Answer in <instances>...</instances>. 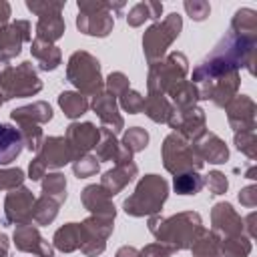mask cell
<instances>
[{"instance_id":"cell-6","label":"cell","mask_w":257,"mask_h":257,"mask_svg":"<svg viewBox=\"0 0 257 257\" xmlns=\"http://www.w3.org/2000/svg\"><path fill=\"white\" fill-rule=\"evenodd\" d=\"M187 72H189L187 56L183 52H169L165 58H161L159 62H153L149 66V76H147L149 94L167 96V92L175 84L185 80Z\"/></svg>"},{"instance_id":"cell-29","label":"cell","mask_w":257,"mask_h":257,"mask_svg":"<svg viewBox=\"0 0 257 257\" xmlns=\"http://www.w3.org/2000/svg\"><path fill=\"white\" fill-rule=\"evenodd\" d=\"M52 243L62 253H72L80 247V223H66L56 229Z\"/></svg>"},{"instance_id":"cell-26","label":"cell","mask_w":257,"mask_h":257,"mask_svg":"<svg viewBox=\"0 0 257 257\" xmlns=\"http://www.w3.org/2000/svg\"><path fill=\"white\" fill-rule=\"evenodd\" d=\"M30 52H32V58L38 62V68H40V70H46V72L58 68V64L62 62L60 48L54 46V44H50V42L38 40V38L32 40Z\"/></svg>"},{"instance_id":"cell-12","label":"cell","mask_w":257,"mask_h":257,"mask_svg":"<svg viewBox=\"0 0 257 257\" xmlns=\"http://www.w3.org/2000/svg\"><path fill=\"white\" fill-rule=\"evenodd\" d=\"M34 195L26 187L12 189L4 199V223L6 225H26L32 223Z\"/></svg>"},{"instance_id":"cell-11","label":"cell","mask_w":257,"mask_h":257,"mask_svg":"<svg viewBox=\"0 0 257 257\" xmlns=\"http://www.w3.org/2000/svg\"><path fill=\"white\" fill-rule=\"evenodd\" d=\"M167 124L171 128H175L177 135H181L185 141H197L205 131H207V122H205V110L199 106H189V108H173Z\"/></svg>"},{"instance_id":"cell-37","label":"cell","mask_w":257,"mask_h":257,"mask_svg":"<svg viewBox=\"0 0 257 257\" xmlns=\"http://www.w3.org/2000/svg\"><path fill=\"white\" fill-rule=\"evenodd\" d=\"M42 195L54 199L56 203L66 201V179L62 173H48L42 179Z\"/></svg>"},{"instance_id":"cell-5","label":"cell","mask_w":257,"mask_h":257,"mask_svg":"<svg viewBox=\"0 0 257 257\" xmlns=\"http://www.w3.org/2000/svg\"><path fill=\"white\" fill-rule=\"evenodd\" d=\"M124 8L122 2H100V0H80L78 2V16L76 28L88 36L104 38L110 34L114 26V12Z\"/></svg>"},{"instance_id":"cell-31","label":"cell","mask_w":257,"mask_h":257,"mask_svg":"<svg viewBox=\"0 0 257 257\" xmlns=\"http://www.w3.org/2000/svg\"><path fill=\"white\" fill-rule=\"evenodd\" d=\"M173 108H189V106H197L199 100V90L191 80H181L179 84H175L169 92Z\"/></svg>"},{"instance_id":"cell-38","label":"cell","mask_w":257,"mask_h":257,"mask_svg":"<svg viewBox=\"0 0 257 257\" xmlns=\"http://www.w3.org/2000/svg\"><path fill=\"white\" fill-rule=\"evenodd\" d=\"M120 145H122V149L128 151L131 155L141 153V151L147 149V145H149V133H147L145 128H141V126H131V128L122 135Z\"/></svg>"},{"instance_id":"cell-2","label":"cell","mask_w":257,"mask_h":257,"mask_svg":"<svg viewBox=\"0 0 257 257\" xmlns=\"http://www.w3.org/2000/svg\"><path fill=\"white\" fill-rule=\"evenodd\" d=\"M169 197V183L159 175H145L137 187L135 193L122 203V209L131 217H145V215H157L165 201Z\"/></svg>"},{"instance_id":"cell-16","label":"cell","mask_w":257,"mask_h":257,"mask_svg":"<svg viewBox=\"0 0 257 257\" xmlns=\"http://www.w3.org/2000/svg\"><path fill=\"white\" fill-rule=\"evenodd\" d=\"M227 120L231 124V128L235 133H241V131H255V110H257V104L251 96L247 94H239L235 96L227 106Z\"/></svg>"},{"instance_id":"cell-18","label":"cell","mask_w":257,"mask_h":257,"mask_svg":"<svg viewBox=\"0 0 257 257\" xmlns=\"http://www.w3.org/2000/svg\"><path fill=\"white\" fill-rule=\"evenodd\" d=\"M90 106H92V110L96 112V116L100 118V122H102L104 128L112 131L114 135L124 128V118H122L120 112H118L116 98H114L112 94H108L106 90L98 92V94L92 98Z\"/></svg>"},{"instance_id":"cell-40","label":"cell","mask_w":257,"mask_h":257,"mask_svg":"<svg viewBox=\"0 0 257 257\" xmlns=\"http://www.w3.org/2000/svg\"><path fill=\"white\" fill-rule=\"evenodd\" d=\"M98 167H100L98 159H96L94 155H90V153L72 161V171H74V175H76L78 179H86V177L96 175V173H98Z\"/></svg>"},{"instance_id":"cell-22","label":"cell","mask_w":257,"mask_h":257,"mask_svg":"<svg viewBox=\"0 0 257 257\" xmlns=\"http://www.w3.org/2000/svg\"><path fill=\"white\" fill-rule=\"evenodd\" d=\"M139 173V167L133 163V161H126V163H118L114 165V169L106 171L100 179V187L110 195L114 197L116 193H120Z\"/></svg>"},{"instance_id":"cell-48","label":"cell","mask_w":257,"mask_h":257,"mask_svg":"<svg viewBox=\"0 0 257 257\" xmlns=\"http://www.w3.org/2000/svg\"><path fill=\"white\" fill-rule=\"evenodd\" d=\"M239 203L243 207H247V209L257 207V187L255 185H249V187L241 189L239 191Z\"/></svg>"},{"instance_id":"cell-3","label":"cell","mask_w":257,"mask_h":257,"mask_svg":"<svg viewBox=\"0 0 257 257\" xmlns=\"http://www.w3.org/2000/svg\"><path fill=\"white\" fill-rule=\"evenodd\" d=\"M0 90L6 100L34 96L42 90V80L38 78L30 60L12 66L10 60L0 56Z\"/></svg>"},{"instance_id":"cell-23","label":"cell","mask_w":257,"mask_h":257,"mask_svg":"<svg viewBox=\"0 0 257 257\" xmlns=\"http://www.w3.org/2000/svg\"><path fill=\"white\" fill-rule=\"evenodd\" d=\"M94 151H96L94 157L98 161H114L116 165L118 163L133 161V155L122 149V145H120V141H116L114 133L108 131V128H104V126H100V139H98Z\"/></svg>"},{"instance_id":"cell-25","label":"cell","mask_w":257,"mask_h":257,"mask_svg":"<svg viewBox=\"0 0 257 257\" xmlns=\"http://www.w3.org/2000/svg\"><path fill=\"white\" fill-rule=\"evenodd\" d=\"M10 116H12V120L16 124H26V122H30V124H44V122H48L52 118V108H50L48 102L36 100L32 104L14 108L10 112Z\"/></svg>"},{"instance_id":"cell-42","label":"cell","mask_w":257,"mask_h":257,"mask_svg":"<svg viewBox=\"0 0 257 257\" xmlns=\"http://www.w3.org/2000/svg\"><path fill=\"white\" fill-rule=\"evenodd\" d=\"M24 171L14 167V169H0V191H12L22 187L24 183Z\"/></svg>"},{"instance_id":"cell-20","label":"cell","mask_w":257,"mask_h":257,"mask_svg":"<svg viewBox=\"0 0 257 257\" xmlns=\"http://www.w3.org/2000/svg\"><path fill=\"white\" fill-rule=\"evenodd\" d=\"M195 153L199 155V159L205 163H213V165H221L229 159V149L225 145V141L221 137H217L215 133L205 131L195 143H193Z\"/></svg>"},{"instance_id":"cell-14","label":"cell","mask_w":257,"mask_h":257,"mask_svg":"<svg viewBox=\"0 0 257 257\" xmlns=\"http://www.w3.org/2000/svg\"><path fill=\"white\" fill-rule=\"evenodd\" d=\"M30 22L14 20L0 28V56L10 60L22 52V44L30 42Z\"/></svg>"},{"instance_id":"cell-17","label":"cell","mask_w":257,"mask_h":257,"mask_svg":"<svg viewBox=\"0 0 257 257\" xmlns=\"http://www.w3.org/2000/svg\"><path fill=\"white\" fill-rule=\"evenodd\" d=\"M211 223H213V233L219 239L235 237L243 233V217L233 209L231 203H217L211 209Z\"/></svg>"},{"instance_id":"cell-10","label":"cell","mask_w":257,"mask_h":257,"mask_svg":"<svg viewBox=\"0 0 257 257\" xmlns=\"http://www.w3.org/2000/svg\"><path fill=\"white\" fill-rule=\"evenodd\" d=\"M114 219L106 217H94L90 215L80 223V251L86 257H96L106 249V239L110 237L114 225Z\"/></svg>"},{"instance_id":"cell-49","label":"cell","mask_w":257,"mask_h":257,"mask_svg":"<svg viewBox=\"0 0 257 257\" xmlns=\"http://www.w3.org/2000/svg\"><path fill=\"white\" fill-rule=\"evenodd\" d=\"M46 167H44V163L38 159V157H34L32 161H30V165H28V179H32V181H40V179H44V175H46Z\"/></svg>"},{"instance_id":"cell-44","label":"cell","mask_w":257,"mask_h":257,"mask_svg":"<svg viewBox=\"0 0 257 257\" xmlns=\"http://www.w3.org/2000/svg\"><path fill=\"white\" fill-rule=\"evenodd\" d=\"M131 86H128V78L122 74V72H110L108 76H106V80H104V90L108 92V94H112L114 98L116 96H120L124 90H128Z\"/></svg>"},{"instance_id":"cell-47","label":"cell","mask_w":257,"mask_h":257,"mask_svg":"<svg viewBox=\"0 0 257 257\" xmlns=\"http://www.w3.org/2000/svg\"><path fill=\"white\" fill-rule=\"evenodd\" d=\"M173 253H175L173 247H169V245L157 241V243H151V245L143 247V249L139 251V257H171Z\"/></svg>"},{"instance_id":"cell-1","label":"cell","mask_w":257,"mask_h":257,"mask_svg":"<svg viewBox=\"0 0 257 257\" xmlns=\"http://www.w3.org/2000/svg\"><path fill=\"white\" fill-rule=\"evenodd\" d=\"M147 225L159 243H165V245L173 247L175 251H183V249L191 247L195 235L203 227V221H201L199 213L183 211V213H177L167 219L161 217L159 213L151 215Z\"/></svg>"},{"instance_id":"cell-53","label":"cell","mask_w":257,"mask_h":257,"mask_svg":"<svg viewBox=\"0 0 257 257\" xmlns=\"http://www.w3.org/2000/svg\"><path fill=\"white\" fill-rule=\"evenodd\" d=\"M6 102V98H4V94H2V90H0V106Z\"/></svg>"},{"instance_id":"cell-33","label":"cell","mask_w":257,"mask_h":257,"mask_svg":"<svg viewBox=\"0 0 257 257\" xmlns=\"http://www.w3.org/2000/svg\"><path fill=\"white\" fill-rule=\"evenodd\" d=\"M145 114L153 120V122H167L171 112H173V104L167 96L163 94H147L145 96V106H143Z\"/></svg>"},{"instance_id":"cell-50","label":"cell","mask_w":257,"mask_h":257,"mask_svg":"<svg viewBox=\"0 0 257 257\" xmlns=\"http://www.w3.org/2000/svg\"><path fill=\"white\" fill-rule=\"evenodd\" d=\"M10 4L6 2V0H0V28L2 26H6L8 24V20H10Z\"/></svg>"},{"instance_id":"cell-4","label":"cell","mask_w":257,"mask_h":257,"mask_svg":"<svg viewBox=\"0 0 257 257\" xmlns=\"http://www.w3.org/2000/svg\"><path fill=\"white\" fill-rule=\"evenodd\" d=\"M66 78L82 96H96L104 90V80L100 74V62L86 50H76L70 54L66 64Z\"/></svg>"},{"instance_id":"cell-45","label":"cell","mask_w":257,"mask_h":257,"mask_svg":"<svg viewBox=\"0 0 257 257\" xmlns=\"http://www.w3.org/2000/svg\"><path fill=\"white\" fill-rule=\"evenodd\" d=\"M203 185H207L211 195H223L229 187V181L221 171H211L207 177H203Z\"/></svg>"},{"instance_id":"cell-43","label":"cell","mask_w":257,"mask_h":257,"mask_svg":"<svg viewBox=\"0 0 257 257\" xmlns=\"http://www.w3.org/2000/svg\"><path fill=\"white\" fill-rule=\"evenodd\" d=\"M120 108L126 110L128 114H137V112H143V106H145V96L133 88L124 90L120 96Z\"/></svg>"},{"instance_id":"cell-34","label":"cell","mask_w":257,"mask_h":257,"mask_svg":"<svg viewBox=\"0 0 257 257\" xmlns=\"http://www.w3.org/2000/svg\"><path fill=\"white\" fill-rule=\"evenodd\" d=\"M58 207H60V203H56L54 199H50L46 195H40L32 207V221L36 225H50L58 215Z\"/></svg>"},{"instance_id":"cell-52","label":"cell","mask_w":257,"mask_h":257,"mask_svg":"<svg viewBox=\"0 0 257 257\" xmlns=\"http://www.w3.org/2000/svg\"><path fill=\"white\" fill-rule=\"evenodd\" d=\"M8 247H10L8 237L4 233H0V257H6L8 255Z\"/></svg>"},{"instance_id":"cell-13","label":"cell","mask_w":257,"mask_h":257,"mask_svg":"<svg viewBox=\"0 0 257 257\" xmlns=\"http://www.w3.org/2000/svg\"><path fill=\"white\" fill-rule=\"evenodd\" d=\"M98 139H100V126H94L92 122H70L64 135V141L72 153V161L88 155L96 147Z\"/></svg>"},{"instance_id":"cell-27","label":"cell","mask_w":257,"mask_h":257,"mask_svg":"<svg viewBox=\"0 0 257 257\" xmlns=\"http://www.w3.org/2000/svg\"><path fill=\"white\" fill-rule=\"evenodd\" d=\"M231 34L257 40V12L253 8H239L231 20Z\"/></svg>"},{"instance_id":"cell-19","label":"cell","mask_w":257,"mask_h":257,"mask_svg":"<svg viewBox=\"0 0 257 257\" xmlns=\"http://www.w3.org/2000/svg\"><path fill=\"white\" fill-rule=\"evenodd\" d=\"M36 157L44 163L46 169H60L68 163H72V153L64 141V137H48L42 141L40 151Z\"/></svg>"},{"instance_id":"cell-24","label":"cell","mask_w":257,"mask_h":257,"mask_svg":"<svg viewBox=\"0 0 257 257\" xmlns=\"http://www.w3.org/2000/svg\"><path fill=\"white\" fill-rule=\"evenodd\" d=\"M22 149H24V143H22L20 131L12 124L0 122V167H6L12 161H16Z\"/></svg>"},{"instance_id":"cell-32","label":"cell","mask_w":257,"mask_h":257,"mask_svg":"<svg viewBox=\"0 0 257 257\" xmlns=\"http://www.w3.org/2000/svg\"><path fill=\"white\" fill-rule=\"evenodd\" d=\"M58 106L62 108V112L68 116V118H80L88 108H90V102L86 96H82L80 92H74V90H64L58 94Z\"/></svg>"},{"instance_id":"cell-51","label":"cell","mask_w":257,"mask_h":257,"mask_svg":"<svg viewBox=\"0 0 257 257\" xmlns=\"http://www.w3.org/2000/svg\"><path fill=\"white\" fill-rule=\"evenodd\" d=\"M116 257H139V249L131 247V245H122L118 251H116Z\"/></svg>"},{"instance_id":"cell-28","label":"cell","mask_w":257,"mask_h":257,"mask_svg":"<svg viewBox=\"0 0 257 257\" xmlns=\"http://www.w3.org/2000/svg\"><path fill=\"white\" fill-rule=\"evenodd\" d=\"M189 249L193 257H221V239L213 231L201 227Z\"/></svg>"},{"instance_id":"cell-46","label":"cell","mask_w":257,"mask_h":257,"mask_svg":"<svg viewBox=\"0 0 257 257\" xmlns=\"http://www.w3.org/2000/svg\"><path fill=\"white\" fill-rule=\"evenodd\" d=\"M183 6H185V10H187V14H189L193 20H197V22L205 20V18L209 16V12H211L209 2H205V0H185Z\"/></svg>"},{"instance_id":"cell-8","label":"cell","mask_w":257,"mask_h":257,"mask_svg":"<svg viewBox=\"0 0 257 257\" xmlns=\"http://www.w3.org/2000/svg\"><path fill=\"white\" fill-rule=\"evenodd\" d=\"M161 155H163L165 169L173 175L187 173V171H199L203 167V161L195 153L193 145L177 133H171V135L165 137Z\"/></svg>"},{"instance_id":"cell-21","label":"cell","mask_w":257,"mask_h":257,"mask_svg":"<svg viewBox=\"0 0 257 257\" xmlns=\"http://www.w3.org/2000/svg\"><path fill=\"white\" fill-rule=\"evenodd\" d=\"M112 197L100 187V185H88L84 187V191L80 193V201L84 205V209H88L94 217H106V219H114L116 209L110 201Z\"/></svg>"},{"instance_id":"cell-36","label":"cell","mask_w":257,"mask_h":257,"mask_svg":"<svg viewBox=\"0 0 257 257\" xmlns=\"http://www.w3.org/2000/svg\"><path fill=\"white\" fill-rule=\"evenodd\" d=\"M173 189L179 195H197L203 189V177L199 175V171L179 173L173 179Z\"/></svg>"},{"instance_id":"cell-9","label":"cell","mask_w":257,"mask_h":257,"mask_svg":"<svg viewBox=\"0 0 257 257\" xmlns=\"http://www.w3.org/2000/svg\"><path fill=\"white\" fill-rule=\"evenodd\" d=\"M66 2H52V0H28L26 8L38 16L36 24V38L54 44L58 38L64 34V18H62V8Z\"/></svg>"},{"instance_id":"cell-39","label":"cell","mask_w":257,"mask_h":257,"mask_svg":"<svg viewBox=\"0 0 257 257\" xmlns=\"http://www.w3.org/2000/svg\"><path fill=\"white\" fill-rule=\"evenodd\" d=\"M18 131H20V135H22L24 147H26L28 151H32V153H38L40 147H42V141H44L42 128H40L38 124L26 122V124H18Z\"/></svg>"},{"instance_id":"cell-7","label":"cell","mask_w":257,"mask_h":257,"mask_svg":"<svg viewBox=\"0 0 257 257\" xmlns=\"http://www.w3.org/2000/svg\"><path fill=\"white\" fill-rule=\"evenodd\" d=\"M181 28H183V18L177 12H171L169 16H165L163 20H159L147 28V32L143 36V52H145V58L149 60V64L165 58L167 48L181 34Z\"/></svg>"},{"instance_id":"cell-41","label":"cell","mask_w":257,"mask_h":257,"mask_svg":"<svg viewBox=\"0 0 257 257\" xmlns=\"http://www.w3.org/2000/svg\"><path fill=\"white\" fill-rule=\"evenodd\" d=\"M235 147L237 151H241L243 155H247L251 161L257 159V137H255V131H241V133H235Z\"/></svg>"},{"instance_id":"cell-30","label":"cell","mask_w":257,"mask_h":257,"mask_svg":"<svg viewBox=\"0 0 257 257\" xmlns=\"http://www.w3.org/2000/svg\"><path fill=\"white\" fill-rule=\"evenodd\" d=\"M161 14H163V4H161V2H153V0H149V2H139V4H135V6L128 10L126 22H128V26L137 28V26H143L147 20H157V18H161Z\"/></svg>"},{"instance_id":"cell-15","label":"cell","mask_w":257,"mask_h":257,"mask_svg":"<svg viewBox=\"0 0 257 257\" xmlns=\"http://www.w3.org/2000/svg\"><path fill=\"white\" fill-rule=\"evenodd\" d=\"M12 239H14V245H16L18 251L32 253L36 257H54L52 245L40 235V231L32 223L16 225V231H14Z\"/></svg>"},{"instance_id":"cell-35","label":"cell","mask_w":257,"mask_h":257,"mask_svg":"<svg viewBox=\"0 0 257 257\" xmlns=\"http://www.w3.org/2000/svg\"><path fill=\"white\" fill-rule=\"evenodd\" d=\"M251 253V239L247 235L223 237L221 239V257H249Z\"/></svg>"}]
</instances>
